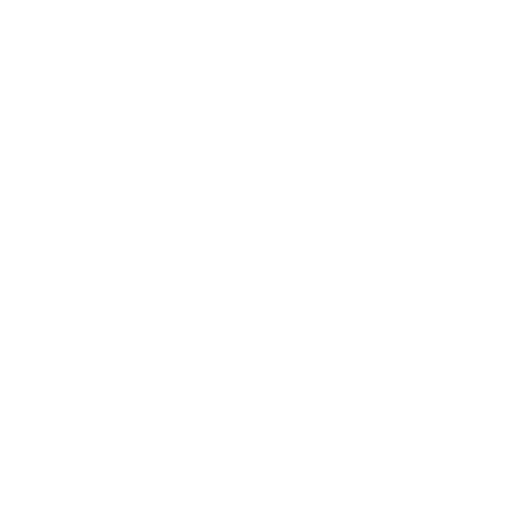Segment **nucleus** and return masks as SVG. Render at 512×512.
Instances as JSON below:
<instances>
[]
</instances>
